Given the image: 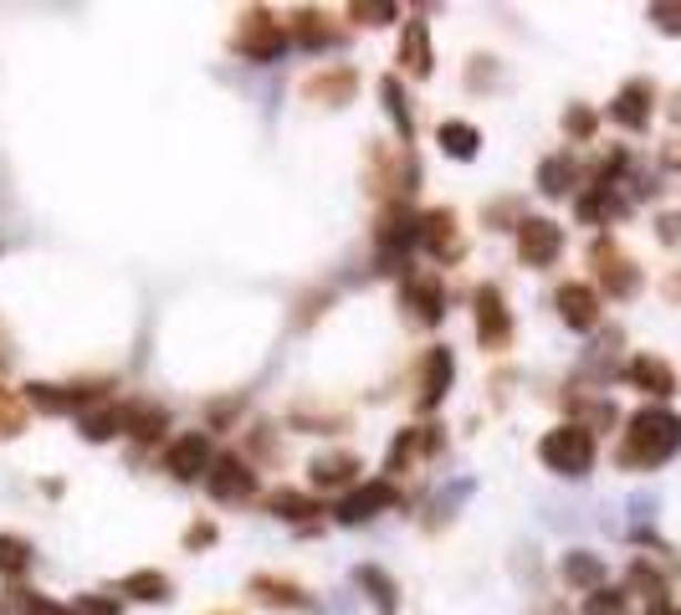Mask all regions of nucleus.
<instances>
[{
  "mask_svg": "<svg viewBox=\"0 0 681 615\" xmlns=\"http://www.w3.org/2000/svg\"><path fill=\"white\" fill-rule=\"evenodd\" d=\"M677 446H681V415L651 405V411L630 415V431H626V442H620V462L626 467H661Z\"/></svg>",
  "mask_w": 681,
  "mask_h": 615,
  "instance_id": "f257e3e1",
  "label": "nucleus"
},
{
  "mask_svg": "<svg viewBox=\"0 0 681 615\" xmlns=\"http://www.w3.org/2000/svg\"><path fill=\"white\" fill-rule=\"evenodd\" d=\"M538 456H543V467L559 472V477H585V472L594 467V436H589V426H559L538 442Z\"/></svg>",
  "mask_w": 681,
  "mask_h": 615,
  "instance_id": "f03ea898",
  "label": "nucleus"
},
{
  "mask_svg": "<svg viewBox=\"0 0 681 615\" xmlns=\"http://www.w3.org/2000/svg\"><path fill=\"white\" fill-rule=\"evenodd\" d=\"M282 47H287V27L267 11H246L236 27V52L252 57V62H277Z\"/></svg>",
  "mask_w": 681,
  "mask_h": 615,
  "instance_id": "7ed1b4c3",
  "label": "nucleus"
},
{
  "mask_svg": "<svg viewBox=\"0 0 681 615\" xmlns=\"http://www.w3.org/2000/svg\"><path fill=\"white\" fill-rule=\"evenodd\" d=\"M518 252L528 268H548L553 256L563 252V231L548 221V215H522L518 221Z\"/></svg>",
  "mask_w": 681,
  "mask_h": 615,
  "instance_id": "20e7f679",
  "label": "nucleus"
},
{
  "mask_svg": "<svg viewBox=\"0 0 681 615\" xmlns=\"http://www.w3.org/2000/svg\"><path fill=\"white\" fill-rule=\"evenodd\" d=\"M205 487H211V497H221V503H246V497L256 493V472L241 462V456H215L211 472H205Z\"/></svg>",
  "mask_w": 681,
  "mask_h": 615,
  "instance_id": "39448f33",
  "label": "nucleus"
},
{
  "mask_svg": "<svg viewBox=\"0 0 681 615\" xmlns=\"http://www.w3.org/2000/svg\"><path fill=\"white\" fill-rule=\"evenodd\" d=\"M164 472L180 482H195L201 472H211V442H205V431H185V436H174L170 452H164Z\"/></svg>",
  "mask_w": 681,
  "mask_h": 615,
  "instance_id": "423d86ee",
  "label": "nucleus"
},
{
  "mask_svg": "<svg viewBox=\"0 0 681 615\" xmlns=\"http://www.w3.org/2000/svg\"><path fill=\"white\" fill-rule=\"evenodd\" d=\"M400 303L410 308V319L415 323H441V313H446V298H441V282L430 278V272H410V278L400 282Z\"/></svg>",
  "mask_w": 681,
  "mask_h": 615,
  "instance_id": "0eeeda50",
  "label": "nucleus"
},
{
  "mask_svg": "<svg viewBox=\"0 0 681 615\" xmlns=\"http://www.w3.org/2000/svg\"><path fill=\"white\" fill-rule=\"evenodd\" d=\"M477 339L487 349H508V339H512L508 303H502L497 288H477Z\"/></svg>",
  "mask_w": 681,
  "mask_h": 615,
  "instance_id": "6e6552de",
  "label": "nucleus"
},
{
  "mask_svg": "<svg viewBox=\"0 0 681 615\" xmlns=\"http://www.w3.org/2000/svg\"><path fill=\"white\" fill-rule=\"evenodd\" d=\"M395 503H400L395 482L379 477V482H369V487H354V493L338 503V518H344V523H364V518H375V513L395 508Z\"/></svg>",
  "mask_w": 681,
  "mask_h": 615,
  "instance_id": "1a4fd4ad",
  "label": "nucleus"
},
{
  "mask_svg": "<svg viewBox=\"0 0 681 615\" xmlns=\"http://www.w3.org/2000/svg\"><path fill=\"white\" fill-rule=\"evenodd\" d=\"M589 256H594V272H600V282L610 288V298H630L636 288H641V272L630 268V262L614 252L610 241H594V252H589Z\"/></svg>",
  "mask_w": 681,
  "mask_h": 615,
  "instance_id": "9d476101",
  "label": "nucleus"
},
{
  "mask_svg": "<svg viewBox=\"0 0 681 615\" xmlns=\"http://www.w3.org/2000/svg\"><path fill=\"white\" fill-rule=\"evenodd\" d=\"M651 108H655V88L646 78H630L626 88H620V98L610 103V119L626 123V129H646V123H651Z\"/></svg>",
  "mask_w": 681,
  "mask_h": 615,
  "instance_id": "9b49d317",
  "label": "nucleus"
},
{
  "mask_svg": "<svg viewBox=\"0 0 681 615\" xmlns=\"http://www.w3.org/2000/svg\"><path fill=\"white\" fill-rule=\"evenodd\" d=\"M375 241H379V252H405V246H415L420 241V221H415L405 205H389L385 215H379V226H375Z\"/></svg>",
  "mask_w": 681,
  "mask_h": 615,
  "instance_id": "f8f14e48",
  "label": "nucleus"
},
{
  "mask_svg": "<svg viewBox=\"0 0 681 615\" xmlns=\"http://www.w3.org/2000/svg\"><path fill=\"white\" fill-rule=\"evenodd\" d=\"M559 313L569 329H594L600 323V298L585 282H569V288H559Z\"/></svg>",
  "mask_w": 681,
  "mask_h": 615,
  "instance_id": "ddd939ff",
  "label": "nucleus"
},
{
  "mask_svg": "<svg viewBox=\"0 0 681 615\" xmlns=\"http://www.w3.org/2000/svg\"><path fill=\"white\" fill-rule=\"evenodd\" d=\"M451 375H456V360L451 349H430L426 354V380H420V411H430V405H441V395L451 390Z\"/></svg>",
  "mask_w": 681,
  "mask_h": 615,
  "instance_id": "4468645a",
  "label": "nucleus"
},
{
  "mask_svg": "<svg viewBox=\"0 0 681 615\" xmlns=\"http://www.w3.org/2000/svg\"><path fill=\"white\" fill-rule=\"evenodd\" d=\"M400 62L410 78H430V27L420 16L405 21V37H400Z\"/></svg>",
  "mask_w": 681,
  "mask_h": 615,
  "instance_id": "2eb2a0df",
  "label": "nucleus"
},
{
  "mask_svg": "<svg viewBox=\"0 0 681 615\" xmlns=\"http://www.w3.org/2000/svg\"><path fill=\"white\" fill-rule=\"evenodd\" d=\"M420 241L430 246V256H456L461 252V236H456V215L451 211H430L426 221H420Z\"/></svg>",
  "mask_w": 681,
  "mask_h": 615,
  "instance_id": "dca6fc26",
  "label": "nucleus"
},
{
  "mask_svg": "<svg viewBox=\"0 0 681 615\" xmlns=\"http://www.w3.org/2000/svg\"><path fill=\"white\" fill-rule=\"evenodd\" d=\"M630 385H641L646 395H677V370L667 360L641 354V360H630Z\"/></svg>",
  "mask_w": 681,
  "mask_h": 615,
  "instance_id": "f3484780",
  "label": "nucleus"
},
{
  "mask_svg": "<svg viewBox=\"0 0 681 615\" xmlns=\"http://www.w3.org/2000/svg\"><path fill=\"white\" fill-rule=\"evenodd\" d=\"M354 68H328L307 78V98H323V103H348L354 98Z\"/></svg>",
  "mask_w": 681,
  "mask_h": 615,
  "instance_id": "a211bd4d",
  "label": "nucleus"
},
{
  "mask_svg": "<svg viewBox=\"0 0 681 615\" xmlns=\"http://www.w3.org/2000/svg\"><path fill=\"white\" fill-rule=\"evenodd\" d=\"M27 401L47 415H62V411H78L88 401V390H62V385H27Z\"/></svg>",
  "mask_w": 681,
  "mask_h": 615,
  "instance_id": "6ab92c4d",
  "label": "nucleus"
},
{
  "mask_svg": "<svg viewBox=\"0 0 681 615\" xmlns=\"http://www.w3.org/2000/svg\"><path fill=\"white\" fill-rule=\"evenodd\" d=\"M164 421H170V415H164L160 405H149V401L123 405V431H129V436H139V442H154V436L164 431Z\"/></svg>",
  "mask_w": 681,
  "mask_h": 615,
  "instance_id": "aec40b11",
  "label": "nucleus"
},
{
  "mask_svg": "<svg viewBox=\"0 0 681 615\" xmlns=\"http://www.w3.org/2000/svg\"><path fill=\"white\" fill-rule=\"evenodd\" d=\"M436 139H441V149L451 154V160H471L477 144H481V134L471 129V123H461V119H446L441 129H436Z\"/></svg>",
  "mask_w": 681,
  "mask_h": 615,
  "instance_id": "412c9836",
  "label": "nucleus"
},
{
  "mask_svg": "<svg viewBox=\"0 0 681 615\" xmlns=\"http://www.w3.org/2000/svg\"><path fill=\"white\" fill-rule=\"evenodd\" d=\"M252 595H262L267 605H287V611H303L307 595L293 585V579H277V575H256L252 579Z\"/></svg>",
  "mask_w": 681,
  "mask_h": 615,
  "instance_id": "4be33fe9",
  "label": "nucleus"
},
{
  "mask_svg": "<svg viewBox=\"0 0 681 615\" xmlns=\"http://www.w3.org/2000/svg\"><path fill=\"white\" fill-rule=\"evenodd\" d=\"M78 431L88 442H108V436H119L123 431V411L119 405H98V411H82L78 415Z\"/></svg>",
  "mask_w": 681,
  "mask_h": 615,
  "instance_id": "5701e85b",
  "label": "nucleus"
},
{
  "mask_svg": "<svg viewBox=\"0 0 681 615\" xmlns=\"http://www.w3.org/2000/svg\"><path fill=\"white\" fill-rule=\"evenodd\" d=\"M354 472H359V456H348V452H328L313 462V482L318 487H344Z\"/></svg>",
  "mask_w": 681,
  "mask_h": 615,
  "instance_id": "b1692460",
  "label": "nucleus"
},
{
  "mask_svg": "<svg viewBox=\"0 0 681 615\" xmlns=\"http://www.w3.org/2000/svg\"><path fill=\"white\" fill-rule=\"evenodd\" d=\"M569 185H575V160L569 154H548L538 164V190L543 195H569Z\"/></svg>",
  "mask_w": 681,
  "mask_h": 615,
  "instance_id": "393cba45",
  "label": "nucleus"
},
{
  "mask_svg": "<svg viewBox=\"0 0 681 615\" xmlns=\"http://www.w3.org/2000/svg\"><path fill=\"white\" fill-rule=\"evenodd\" d=\"M272 513L287 523H307V518H318L323 503L318 497H307V493H293V487H282V493H272Z\"/></svg>",
  "mask_w": 681,
  "mask_h": 615,
  "instance_id": "a878e982",
  "label": "nucleus"
},
{
  "mask_svg": "<svg viewBox=\"0 0 681 615\" xmlns=\"http://www.w3.org/2000/svg\"><path fill=\"white\" fill-rule=\"evenodd\" d=\"M123 595H134V601H170V579L160 569H134V575H123Z\"/></svg>",
  "mask_w": 681,
  "mask_h": 615,
  "instance_id": "bb28decb",
  "label": "nucleus"
},
{
  "mask_svg": "<svg viewBox=\"0 0 681 615\" xmlns=\"http://www.w3.org/2000/svg\"><path fill=\"white\" fill-rule=\"evenodd\" d=\"M359 585L375 595V605H379V615H395V579L385 575V569H375V564H364L359 569Z\"/></svg>",
  "mask_w": 681,
  "mask_h": 615,
  "instance_id": "cd10ccee",
  "label": "nucleus"
},
{
  "mask_svg": "<svg viewBox=\"0 0 681 615\" xmlns=\"http://www.w3.org/2000/svg\"><path fill=\"white\" fill-rule=\"evenodd\" d=\"M379 93H385V103H389V119H395V129H400V139H405V144H410V134H415V119H410V108H405L400 78H385V82H379Z\"/></svg>",
  "mask_w": 681,
  "mask_h": 615,
  "instance_id": "c85d7f7f",
  "label": "nucleus"
},
{
  "mask_svg": "<svg viewBox=\"0 0 681 615\" xmlns=\"http://www.w3.org/2000/svg\"><path fill=\"white\" fill-rule=\"evenodd\" d=\"M31 544L21 534H0V575H27Z\"/></svg>",
  "mask_w": 681,
  "mask_h": 615,
  "instance_id": "c756f323",
  "label": "nucleus"
},
{
  "mask_svg": "<svg viewBox=\"0 0 681 615\" xmlns=\"http://www.w3.org/2000/svg\"><path fill=\"white\" fill-rule=\"evenodd\" d=\"M563 579H569V585H600L604 564L594 559V554H569V559H563Z\"/></svg>",
  "mask_w": 681,
  "mask_h": 615,
  "instance_id": "7c9ffc66",
  "label": "nucleus"
},
{
  "mask_svg": "<svg viewBox=\"0 0 681 615\" xmlns=\"http://www.w3.org/2000/svg\"><path fill=\"white\" fill-rule=\"evenodd\" d=\"M21 426H27V411H21V401H16L11 390H0V436H16Z\"/></svg>",
  "mask_w": 681,
  "mask_h": 615,
  "instance_id": "2f4dec72",
  "label": "nucleus"
},
{
  "mask_svg": "<svg viewBox=\"0 0 681 615\" xmlns=\"http://www.w3.org/2000/svg\"><path fill=\"white\" fill-rule=\"evenodd\" d=\"M630 585L636 589H646V601H667V579L655 575V569H646V564H636V569H630Z\"/></svg>",
  "mask_w": 681,
  "mask_h": 615,
  "instance_id": "473e14b6",
  "label": "nucleus"
},
{
  "mask_svg": "<svg viewBox=\"0 0 681 615\" xmlns=\"http://www.w3.org/2000/svg\"><path fill=\"white\" fill-rule=\"evenodd\" d=\"M123 605L119 601H108V595H78L72 601V615H119Z\"/></svg>",
  "mask_w": 681,
  "mask_h": 615,
  "instance_id": "72a5a7b5",
  "label": "nucleus"
},
{
  "mask_svg": "<svg viewBox=\"0 0 681 615\" xmlns=\"http://www.w3.org/2000/svg\"><path fill=\"white\" fill-rule=\"evenodd\" d=\"M293 21H297V37H303V41H307V47H318V41H328V37H334V31H328V27H318L323 16H313V11H303V16H293Z\"/></svg>",
  "mask_w": 681,
  "mask_h": 615,
  "instance_id": "f704fd0d",
  "label": "nucleus"
},
{
  "mask_svg": "<svg viewBox=\"0 0 681 615\" xmlns=\"http://www.w3.org/2000/svg\"><path fill=\"white\" fill-rule=\"evenodd\" d=\"M348 16H354V21H364V27H385V21H395V6H348Z\"/></svg>",
  "mask_w": 681,
  "mask_h": 615,
  "instance_id": "c9c22d12",
  "label": "nucleus"
},
{
  "mask_svg": "<svg viewBox=\"0 0 681 615\" xmlns=\"http://www.w3.org/2000/svg\"><path fill=\"white\" fill-rule=\"evenodd\" d=\"M620 605H626L620 589H594V601L585 605V615H620Z\"/></svg>",
  "mask_w": 681,
  "mask_h": 615,
  "instance_id": "e433bc0d",
  "label": "nucleus"
},
{
  "mask_svg": "<svg viewBox=\"0 0 681 615\" xmlns=\"http://www.w3.org/2000/svg\"><path fill=\"white\" fill-rule=\"evenodd\" d=\"M563 129L575 139H589L594 134V113H589V108H569V113H563Z\"/></svg>",
  "mask_w": 681,
  "mask_h": 615,
  "instance_id": "4c0bfd02",
  "label": "nucleus"
},
{
  "mask_svg": "<svg viewBox=\"0 0 681 615\" xmlns=\"http://www.w3.org/2000/svg\"><path fill=\"white\" fill-rule=\"evenodd\" d=\"M651 21L661 31H681V6H651Z\"/></svg>",
  "mask_w": 681,
  "mask_h": 615,
  "instance_id": "58836bf2",
  "label": "nucleus"
},
{
  "mask_svg": "<svg viewBox=\"0 0 681 615\" xmlns=\"http://www.w3.org/2000/svg\"><path fill=\"white\" fill-rule=\"evenodd\" d=\"M31 615H72V605H57L47 595H31Z\"/></svg>",
  "mask_w": 681,
  "mask_h": 615,
  "instance_id": "ea45409f",
  "label": "nucleus"
},
{
  "mask_svg": "<svg viewBox=\"0 0 681 615\" xmlns=\"http://www.w3.org/2000/svg\"><path fill=\"white\" fill-rule=\"evenodd\" d=\"M211 538H215V528H211V523H195V528H190V534H185V544H190V548H201V544H211Z\"/></svg>",
  "mask_w": 681,
  "mask_h": 615,
  "instance_id": "a19ab883",
  "label": "nucleus"
},
{
  "mask_svg": "<svg viewBox=\"0 0 681 615\" xmlns=\"http://www.w3.org/2000/svg\"><path fill=\"white\" fill-rule=\"evenodd\" d=\"M661 236H667V241L681 236V215H667V221H661Z\"/></svg>",
  "mask_w": 681,
  "mask_h": 615,
  "instance_id": "79ce46f5",
  "label": "nucleus"
},
{
  "mask_svg": "<svg viewBox=\"0 0 681 615\" xmlns=\"http://www.w3.org/2000/svg\"><path fill=\"white\" fill-rule=\"evenodd\" d=\"M646 615H677V611H671L667 601H655V605H651V611H646Z\"/></svg>",
  "mask_w": 681,
  "mask_h": 615,
  "instance_id": "37998d69",
  "label": "nucleus"
}]
</instances>
